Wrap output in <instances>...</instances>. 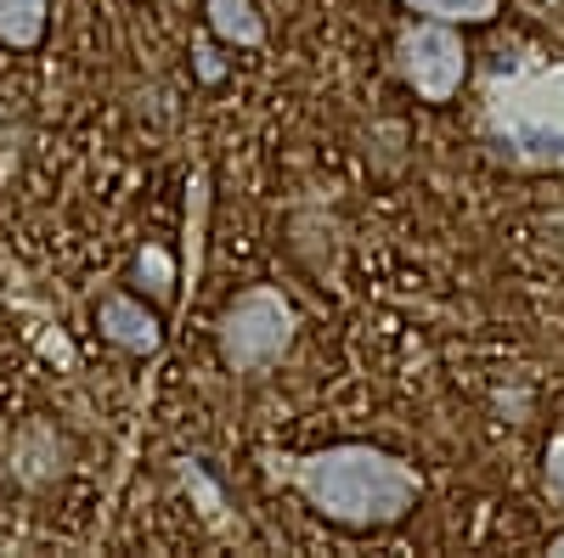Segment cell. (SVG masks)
<instances>
[{
	"mask_svg": "<svg viewBox=\"0 0 564 558\" xmlns=\"http://www.w3.org/2000/svg\"><path fill=\"white\" fill-rule=\"evenodd\" d=\"M260 462L276 485H289L311 514L339 530H390L423 496L412 462L367 440H339L322 451H265Z\"/></svg>",
	"mask_w": 564,
	"mask_h": 558,
	"instance_id": "cell-1",
	"label": "cell"
},
{
	"mask_svg": "<svg viewBox=\"0 0 564 558\" xmlns=\"http://www.w3.org/2000/svg\"><path fill=\"white\" fill-rule=\"evenodd\" d=\"M480 142L508 169H564V63L502 52L480 85Z\"/></svg>",
	"mask_w": 564,
	"mask_h": 558,
	"instance_id": "cell-2",
	"label": "cell"
},
{
	"mask_svg": "<svg viewBox=\"0 0 564 558\" xmlns=\"http://www.w3.org/2000/svg\"><path fill=\"white\" fill-rule=\"evenodd\" d=\"M294 333H300V310H294L289 294L271 288V283L243 288L215 316V350H220L226 372H238V379H260V372H271L282 355L294 350Z\"/></svg>",
	"mask_w": 564,
	"mask_h": 558,
	"instance_id": "cell-3",
	"label": "cell"
},
{
	"mask_svg": "<svg viewBox=\"0 0 564 558\" xmlns=\"http://www.w3.org/2000/svg\"><path fill=\"white\" fill-rule=\"evenodd\" d=\"M395 74L406 79V90L417 102H452L463 79H468V45L457 34V23L441 18H417L395 34Z\"/></svg>",
	"mask_w": 564,
	"mask_h": 558,
	"instance_id": "cell-4",
	"label": "cell"
},
{
	"mask_svg": "<svg viewBox=\"0 0 564 558\" xmlns=\"http://www.w3.org/2000/svg\"><path fill=\"white\" fill-rule=\"evenodd\" d=\"M68 457H74L68 435L57 424H45V417H29V424L18 429V440H12V462H7V469H12L18 485H52L68 469Z\"/></svg>",
	"mask_w": 564,
	"mask_h": 558,
	"instance_id": "cell-5",
	"label": "cell"
},
{
	"mask_svg": "<svg viewBox=\"0 0 564 558\" xmlns=\"http://www.w3.org/2000/svg\"><path fill=\"white\" fill-rule=\"evenodd\" d=\"M97 328L108 344H119L124 355H159L164 344V328H159V316L141 305L135 294H108L97 305Z\"/></svg>",
	"mask_w": 564,
	"mask_h": 558,
	"instance_id": "cell-6",
	"label": "cell"
},
{
	"mask_svg": "<svg viewBox=\"0 0 564 558\" xmlns=\"http://www.w3.org/2000/svg\"><path fill=\"white\" fill-rule=\"evenodd\" d=\"M204 18H209V34L238 45V52L265 45V18H260L254 0H204Z\"/></svg>",
	"mask_w": 564,
	"mask_h": 558,
	"instance_id": "cell-7",
	"label": "cell"
},
{
	"mask_svg": "<svg viewBox=\"0 0 564 558\" xmlns=\"http://www.w3.org/2000/svg\"><path fill=\"white\" fill-rule=\"evenodd\" d=\"M52 23V0H0V45L12 52H34Z\"/></svg>",
	"mask_w": 564,
	"mask_h": 558,
	"instance_id": "cell-8",
	"label": "cell"
},
{
	"mask_svg": "<svg viewBox=\"0 0 564 558\" xmlns=\"http://www.w3.org/2000/svg\"><path fill=\"white\" fill-rule=\"evenodd\" d=\"M204 226H209V169L186 180V254H181V283H198L204 271Z\"/></svg>",
	"mask_w": 564,
	"mask_h": 558,
	"instance_id": "cell-9",
	"label": "cell"
},
{
	"mask_svg": "<svg viewBox=\"0 0 564 558\" xmlns=\"http://www.w3.org/2000/svg\"><path fill=\"white\" fill-rule=\"evenodd\" d=\"M406 12L417 18H441V23H457V29H475V23H491L502 12V0H401Z\"/></svg>",
	"mask_w": 564,
	"mask_h": 558,
	"instance_id": "cell-10",
	"label": "cell"
},
{
	"mask_svg": "<svg viewBox=\"0 0 564 558\" xmlns=\"http://www.w3.org/2000/svg\"><path fill=\"white\" fill-rule=\"evenodd\" d=\"M135 288L148 294V299H170L175 294V283H181V265H175V254L170 249H159V243H148L135 254Z\"/></svg>",
	"mask_w": 564,
	"mask_h": 558,
	"instance_id": "cell-11",
	"label": "cell"
},
{
	"mask_svg": "<svg viewBox=\"0 0 564 558\" xmlns=\"http://www.w3.org/2000/svg\"><path fill=\"white\" fill-rule=\"evenodd\" d=\"M175 474L186 480V491H198V502H204V519H209V525H226V514H220L226 502H220V491L209 485V474L198 469V462H193V457H181V462H175Z\"/></svg>",
	"mask_w": 564,
	"mask_h": 558,
	"instance_id": "cell-12",
	"label": "cell"
},
{
	"mask_svg": "<svg viewBox=\"0 0 564 558\" xmlns=\"http://www.w3.org/2000/svg\"><path fill=\"white\" fill-rule=\"evenodd\" d=\"M542 485H547V496H553V502H564V435H553V446H547Z\"/></svg>",
	"mask_w": 564,
	"mask_h": 558,
	"instance_id": "cell-13",
	"label": "cell"
},
{
	"mask_svg": "<svg viewBox=\"0 0 564 558\" xmlns=\"http://www.w3.org/2000/svg\"><path fill=\"white\" fill-rule=\"evenodd\" d=\"M193 57H198V74H204L209 85H215V79L226 74V68H220V57H215V45H209V40H193Z\"/></svg>",
	"mask_w": 564,
	"mask_h": 558,
	"instance_id": "cell-14",
	"label": "cell"
},
{
	"mask_svg": "<svg viewBox=\"0 0 564 558\" xmlns=\"http://www.w3.org/2000/svg\"><path fill=\"white\" fill-rule=\"evenodd\" d=\"M547 552H553V558H564V530H558V536L547 541Z\"/></svg>",
	"mask_w": 564,
	"mask_h": 558,
	"instance_id": "cell-15",
	"label": "cell"
}]
</instances>
